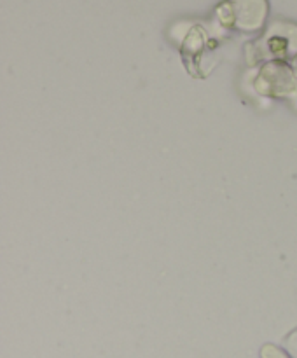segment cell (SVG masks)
Here are the masks:
<instances>
[{
  "label": "cell",
  "mask_w": 297,
  "mask_h": 358,
  "mask_svg": "<svg viewBox=\"0 0 297 358\" xmlns=\"http://www.w3.org/2000/svg\"><path fill=\"white\" fill-rule=\"evenodd\" d=\"M268 13V0H226L217 7V14L222 24L241 31L261 30Z\"/></svg>",
  "instance_id": "obj_1"
},
{
  "label": "cell",
  "mask_w": 297,
  "mask_h": 358,
  "mask_svg": "<svg viewBox=\"0 0 297 358\" xmlns=\"http://www.w3.org/2000/svg\"><path fill=\"white\" fill-rule=\"evenodd\" d=\"M250 48L257 49V59L268 55L282 62H285L289 56L294 58L297 56V24L276 21L269 27L264 37L250 44Z\"/></svg>",
  "instance_id": "obj_2"
},
{
  "label": "cell",
  "mask_w": 297,
  "mask_h": 358,
  "mask_svg": "<svg viewBox=\"0 0 297 358\" xmlns=\"http://www.w3.org/2000/svg\"><path fill=\"white\" fill-rule=\"evenodd\" d=\"M255 86L262 94L287 98L297 93V77L289 63L282 59H273L262 66Z\"/></svg>",
  "instance_id": "obj_3"
},
{
  "label": "cell",
  "mask_w": 297,
  "mask_h": 358,
  "mask_svg": "<svg viewBox=\"0 0 297 358\" xmlns=\"http://www.w3.org/2000/svg\"><path fill=\"white\" fill-rule=\"evenodd\" d=\"M261 355H262V358H289L285 353L282 352V350L275 348V346H271V345H266L264 348H262Z\"/></svg>",
  "instance_id": "obj_4"
},
{
  "label": "cell",
  "mask_w": 297,
  "mask_h": 358,
  "mask_svg": "<svg viewBox=\"0 0 297 358\" xmlns=\"http://www.w3.org/2000/svg\"><path fill=\"white\" fill-rule=\"evenodd\" d=\"M287 346H289V352L292 353V357L297 358V332H294V334L287 339Z\"/></svg>",
  "instance_id": "obj_5"
},
{
  "label": "cell",
  "mask_w": 297,
  "mask_h": 358,
  "mask_svg": "<svg viewBox=\"0 0 297 358\" xmlns=\"http://www.w3.org/2000/svg\"><path fill=\"white\" fill-rule=\"evenodd\" d=\"M290 66H292L294 73H296V77H297V56H294L292 62H290Z\"/></svg>",
  "instance_id": "obj_6"
}]
</instances>
